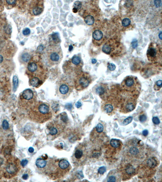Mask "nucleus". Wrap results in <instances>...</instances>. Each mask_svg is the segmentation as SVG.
I'll list each match as a JSON object with an SVG mask.
<instances>
[{
  "label": "nucleus",
  "instance_id": "4be33fe9",
  "mask_svg": "<svg viewBox=\"0 0 162 182\" xmlns=\"http://www.w3.org/2000/svg\"><path fill=\"white\" fill-rule=\"evenodd\" d=\"M105 41L104 36L102 30L96 29L92 33V43L96 46H100L102 45Z\"/></svg>",
  "mask_w": 162,
  "mask_h": 182
},
{
  "label": "nucleus",
  "instance_id": "58836bf2",
  "mask_svg": "<svg viewBox=\"0 0 162 182\" xmlns=\"http://www.w3.org/2000/svg\"><path fill=\"white\" fill-rule=\"evenodd\" d=\"M106 171V169L105 167L102 166L100 167L98 170V172L99 173L101 174H103L105 173V172Z\"/></svg>",
  "mask_w": 162,
  "mask_h": 182
},
{
  "label": "nucleus",
  "instance_id": "a19ab883",
  "mask_svg": "<svg viewBox=\"0 0 162 182\" xmlns=\"http://www.w3.org/2000/svg\"><path fill=\"white\" fill-rule=\"evenodd\" d=\"M6 3L10 5H16L17 3L16 0H6Z\"/></svg>",
  "mask_w": 162,
  "mask_h": 182
},
{
  "label": "nucleus",
  "instance_id": "4468645a",
  "mask_svg": "<svg viewBox=\"0 0 162 182\" xmlns=\"http://www.w3.org/2000/svg\"><path fill=\"white\" fill-rule=\"evenodd\" d=\"M87 155L86 145L84 144H80L75 148L72 157L73 164L76 166L82 165L86 162Z\"/></svg>",
  "mask_w": 162,
  "mask_h": 182
},
{
  "label": "nucleus",
  "instance_id": "7c9ffc66",
  "mask_svg": "<svg viewBox=\"0 0 162 182\" xmlns=\"http://www.w3.org/2000/svg\"><path fill=\"white\" fill-rule=\"evenodd\" d=\"M82 2L79 1H77L74 3L73 11L74 13L78 12V11L80 10L82 7Z\"/></svg>",
  "mask_w": 162,
  "mask_h": 182
},
{
  "label": "nucleus",
  "instance_id": "6e6552de",
  "mask_svg": "<svg viewBox=\"0 0 162 182\" xmlns=\"http://www.w3.org/2000/svg\"><path fill=\"white\" fill-rule=\"evenodd\" d=\"M140 142V140L135 139L131 140L126 144L125 153L128 160L133 161L141 158L144 148Z\"/></svg>",
  "mask_w": 162,
  "mask_h": 182
},
{
  "label": "nucleus",
  "instance_id": "f03ea898",
  "mask_svg": "<svg viewBox=\"0 0 162 182\" xmlns=\"http://www.w3.org/2000/svg\"><path fill=\"white\" fill-rule=\"evenodd\" d=\"M71 169V165L65 159L49 158L45 175L51 179H61L66 176Z\"/></svg>",
  "mask_w": 162,
  "mask_h": 182
},
{
  "label": "nucleus",
  "instance_id": "c756f323",
  "mask_svg": "<svg viewBox=\"0 0 162 182\" xmlns=\"http://www.w3.org/2000/svg\"><path fill=\"white\" fill-rule=\"evenodd\" d=\"M84 19L85 23L88 25H92L95 23V18L92 15H86L84 17Z\"/></svg>",
  "mask_w": 162,
  "mask_h": 182
},
{
  "label": "nucleus",
  "instance_id": "a878e982",
  "mask_svg": "<svg viewBox=\"0 0 162 182\" xmlns=\"http://www.w3.org/2000/svg\"><path fill=\"white\" fill-rule=\"evenodd\" d=\"M122 142L120 140L116 139H112L109 142L110 149H112L111 151H114V153H116L120 149L122 146Z\"/></svg>",
  "mask_w": 162,
  "mask_h": 182
},
{
  "label": "nucleus",
  "instance_id": "6ab92c4d",
  "mask_svg": "<svg viewBox=\"0 0 162 182\" xmlns=\"http://www.w3.org/2000/svg\"><path fill=\"white\" fill-rule=\"evenodd\" d=\"M117 102L113 98L107 100L102 105V110L108 115L114 114L116 110Z\"/></svg>",
  "mask_w": 162,
  "mask_h": 182
},
{
  "label": "nucleus",
  "instance_id": "393cba45",
  "mask_svg": "<svg viewBox=\"0 0 162 182\" xmlns=\"http://www.w3.org/2000/svg\"><path fill=\"white\" fill-rule=\"evenodd\" d=\"M120 173L117 170L111 171L107 177L108 182H120L121 181Z\"/></svg>",
  "mask_w": 162,
  "mask_h": 182
},
{
  "label": "nucleus",
  "instance_id": "c9c22d12",
  "mask_svg": "<svg viewBox=\"0 0 162 182\" xmlns=\"http://www.w3.org/2000/svg\"><path fill=\"white\" fill-rule=\"evenodd\" d=\"M13 86H14V89L16 90V89L17 88V86L18 85V80L17 76H15L13 77Z\"/></svg>",
  "mask_w": 162,
  "mask_h": 182
},
{
  "label": "nucleus",
  "instance_id": "79ce46f5",
  "mask_svg": "<svg viewBox=\"0 0 162 182\" xmlns=\"http://www.w3.org/2000/svg\"><path fill=\"white\" fill-rule=\"evenodd\" d=\"M28 163V161L27 160L23 159V160H22V161L21 162V166L24 167Z\"/></svg>",
  "mask_w": 162,
  "mask_h": 182
},
{
  "label": "nucleus",
  "instance_id": "20e7f679",
  "mask_svg": "<svg viewBox=\"0 0 162 182\" xmlns=\"http://www.w3.org/2000/svg\"><path fill=\"white\" fill-rule=\"evenodd\" d=\"M59 117L49 122L46 127L47 139L53 141L58 137L66 127L68 118L66 113H62Z\"/></svg>",
  "mask_w": 162,
  "mask_h": 182
},
{
  "label": "nucleus",
  "instance_id": "ddd939ff",
  "mask_svg": "<svg viewBox=\"0 0 162 182\" xmlns=\"http://www.w3.org/2000/svg\"><path fill=\"white\" fill-rule=\"evenodd\" d=\"M21 168V162L18 158L12 156L6 161L5 167V176L6 178L15 177Z\"/></svg>",
  "mask_w": 162,
  "mask_h": 182
},
{
  "label": "nucleus",
  "instance_id": "f8f14e48",
  "mask_svg": "<svg viewBox=\"0 0 162 182\" xmlns=\"http://www.w3.org/2000/svg\"><path fill=\"white\" fill-rule=\"evenodd\" d=\"M162 52L161 47L159 45L153 42L150 43L147 51L148 60L154 64H161Z\"/></svg>",
  "mask_w": 162,
  "mask_h": 182
},
{
  "label": "nucleus",
  "instance_id": "7ed1b4c3",
  "mask_svg": "<svg viewBox=\"0 0 162 182\" xmlns=\"http://www.w3.org/2000/svg\"><path fill=\"white\" fill-rule=\"evenodd\" d=\"M27 112L29 119L38 123H45L52 117L49 105L41 101H37Z\"/></svg>",
  "mask_w": 162,
  "mask_h": 182
},
{
  "label": "nucleus",
  "instance_id": "37998d69",
  "mask_svg": "<svg viewBox=\"0 0 162 182\" xmlns=\"http://www.w3.org/2000/svg\"><path fill=\"white\" fill-rule=\"evenodd\" d=\"M138 46V41L136 40H134L132 42V47L135 48Z\"/></svg>",
  "mask_w": 162,
  "mask_h": 182
},
{
  "label": "nucleus",
  "instance_id": "0eeeda50",
  "mask_svg": "<svg viewBox=\"0 0 162 182\" xmlns=\"http://www.w3.org/2000/svg\"><path fill=\"white\" fill-rule=\"evenodd\" d=\"M83 66V61L81 57L78 55H74L65 62L62 68L65 75L70 78H74L82 72Z\"/></svg>",
  "mask_w": 162,
  "mask_h": 182
},
{
  "label": "nucleus",
  "instance_id": "5701e85b",
  "mask_svg": "<svg viewBox=\"0 0 162 182\" xmlns=\"http://www.w3.org/2000/svg\"><path fill=\"white\" fill-rule=\"evenodd\" d=\"M118 26L121 30H126L132 27V22L131 19L128 17H122L118 18Z\"/></svg>",
  "mask_w": 162,
  "mask_h": 182
},
{
  "label": "nucleus",
  "instance_id": "3c124183",
  "mask_svg": "<svg viewBox=\"0 0 162 182\" xmlns=\"http://www.w3.org/2000/svg\"><path fill=\"white\" fill-rule=\"evenodd\" d=\"M160 39H161V32H160Z\"/></svg>",
  "mask_w": 162,
  "mask_h": 182
},
{
  "label": "nucleus",
  "instance_id": "a18cd8bd",
  "mask_svg": "<svg viewBox=\"0 0 162 182\" xmlns=\"http://www.w3.org/2000/svg\"><path fill=\"white\" fill-rule=\"evenodd\" d=\"M75 106H76V107L77 108H80L82 106V103L80 102H78L76 103Z\"/></svg>",
  "mask_w": 162,
  "mask_h": 182
},
{
  "label": "nucleus",
  "instance_id": "412c9836",
  "mask_svg": "<svg viewBox=\"0 0 162 182\" xmlns=\"http://www.w3.org/2000/svg\"><path fill=\"white\" fill-rule=\"evenodd\" d=\"M49 159L48 157L46 156L45 158L42 156V158L37 159L35 165L38 172H39L42 174L45 175L48 165Z\"/></svg>",
  "mask_w": 162,
  "mask_h": 182
},
{
  "label": "nucleus",
  "instance_id": "bb28decb",
  "mask_svg": "<svg viewBox=\"0 0 162 182\" xmlns=\"http://www.w3.org/2000/svg\"><path fill=\"white\" fill-rule=\"evenodd\" d=\"M158 161L155 158H151L148 159L145 162V165L150 169H154L158 166Z\"/></svg>",
  "mask_w": 162,
  "mask_h": 182
},
{
  "label": "nucleus",
  "instance_id": "de8ad7c7",
  "mask_svg": "<svg viewBox=\"0 0 162 182\" xmlns=\"http://www.w3.org/2000/svg\"><path fill=\"white\" fill-rule=\"evenodd\" d=\"M34 149L32 147H30L29 149V152L32 153L34 152Z\"/></svg>",
  "mask_w": 162,
  "mask_h": 182
},
{
  "label": "nucleus",
  "instance_id": "423d86ee",
  "mask_svg": "<svg viewBox=\"0 0 162 182\" xmlns=\"http://www.w3.org/2000/svg\"><path fill=\"white\" fill-rule=\"evenodd\" d=\"M37 97L36 92L33 89H25L18 97V108L22 111H28L37 102Z\"/></svg>",
  "mask_w": 162,
  "mask_h": 182
},
{
  "label": "nucleus",
  "instance_id": "e433bc0d",
  "mask_svg": "<svg viewBox=\"0 0 162 182\" xmlns=\"http://www.w3.org/2000/svg\"><path fill=\"white\" fill-rule=\"evenodd\" d=\"M108 68L109 70L112 71L115 70L116 66H115V65L114 64L108 63Z\"/></svg>",
  "mask_w": 162,
  "mask_h": 182
},
{
  "label": "nucleus",
  "instance_id": "4c0bfd02",
  "mask_svg": "<svg viewBox=\"0 0 162 182\" xmlns=\"http://www.w3.org/2000/svg\"><path fill=\"white\" fill-rule=\"evenodd\" d=\"M152 122L155 125H158L160 123V119L157 117H154L152 118Z\"/></svg>",
  "mask_w": 162,
  "mask_h": 182
},
{
  "label": "nucleus",
  "instance_id": "1a4fd4ad",
  "mask_svg": "<svg viewBox=\"0 0 162 182\" xmlns=\"http://www.w3.org/2000/svg\"><path fill=\"white\" fill-rule=\"evenodd\" d=\"M73 87V82L71 78L66 75L62 76L57 82L56 92L57 96L61 99H66L72 93Z\"/></svg>",
  "mask_w": 162,
  "mask_h": 182
},
{
  "label": "nucleus",
  "instance_id": "ea45409f",
  "mask_svg": "<svg viewBox=\"0 0 162 182\" xmlns=\"http://www.w3.org/2000/svg\"><path fill=\"white\" fill-rule=\"evenodd\" d=\"M23 34L24 36H28L29 35L30 33V30L28 28H26L23 30Z\"/></svg>",
  "mask_w": 162,
  "mask_h": 182
},
{
  "label": "nucleus",
  "instance_id": "c85d7f7f",
  "mask_svg": "<svg viewBox=\"0 0 162 182\" xmlns=\"http://www.w3.org/2000/svg\"><path fill=\"white\" fill-rule=\"evenodd\" d=\"M32 58L31 55L28 52H25L22 53L20 56L19 61L22 64L28 63Z\"/></svg>",
  "mask_w": 162,
  "mask_h": 182
},
{
  "label": "nucleus",
  "instance_id": "49530a36",
  "mask_svg": "<svg viewBox=\"0 0 162 182\" xmlns=\"http://www.w3.org/2000/svg\"><path fill=\"white\" fill-rule=\"evenodd\" d=\"M22 178L24 180H26L28 178V175L27 174H24L23 176H22Z\"/></svg>",
  "mask_w": 162,
  "mask_h": 182
},
{
  "label": "nucleus",
  "instance_id": "2eb2a0df",
  "mask_svg": "<svg viewBox=\"0 0 162 182\" xmlns=\"http://www.w3.org/2000/svg\"><path fill=\"white\" fill-rule=\"evenodd\" d=\"M92 82V78L88 73L82 71L74 78L73 84L77 90L82 91L88 87Z\"/></svg>",
  "mask_w": 162,
  "mask_h": 182
},
{
  "label": "nucleus",
  "instance_id": "9d476101",
  "mask_svg": "<svg viewBox=\"0 0 162 182\" xmlns=\"http://www.w3.org/2000/svg\"><path fill=\"white\" fill-rule=\"evenodd\" d=\"M122 92L130 95H137L141 90V85L138 78L133 76H128L122 81L120 86Z\"/></svg>",
  "mask_w": 162,
  "mask_h": 182
},
{
  "label": "nucleus",
  "instance_id": "72a5a7b5",
  "mask_svg": "<svg viewBox=\"0 0 162 182\" xmlns=\"http://www.w3.org/2000/svg\"><path fill=\"white\" fill-rule=\"evenodd\" d=\"M133 119L132 117H128L126 119H125L123 122V123L124 125H126L131 123Z\"/></svg>",
  "mask_w": 162,
  "mask_h": 182
},
{
  "label": "nucleus",
  "instance_id": "c03bdc74",
  "mask_svg": "<svg viewBox=\"0 0 162 182\" xmlns=\"http://www.w3.org/2000/svg\"><path fill=\"white\" fill-rule=\"evenodd\" d=\"M148 130L145 129V130L143 131V135L144 136H148Z\"/></svg>",
  "mask_w": 162,
  "mask_h": 182
},
{
  "label": "nucleus",
  "instance_id": "9b49d317",
  "mask_svg": "<svg viewBox=\"0 0 162 182\" xmlns=\"http://www.w3.org/2000/svg\"><path fill=\"white\" fill-rule=\"evenodd\" d=\"M124 50L123 45L120 42L114 39L108 40L102 47L103 52L113 57L120 56Z\"/></svg>",
  "mask_w": 162,
  "mask_h": 182
},
{
  "label": "nucleus",
  "instance_id": "cd10ccee",
  "mask_svg": "<svg viewBox=\"0 0 162 182\" xmlns=\"http://www.w3.org/2000/svg\"><path fill=\"white\" fill-rule=\"evenodd\" d=\"M49 41L50 42V45H60V40L58 33L52 34L50 36Z\"/></svg>",
  "mask_w": 162,
  "mask_h": 182
},
{
  "label": "nucleus",
  "instance_id": "f3484780",
  "mask_svg": "<svg viewBox=\"0 0 162 182\" xmlns=\"http://www.w3.org/2000/svg\"><path fill=\"white\" fill-rule=\"evenodd\" d=\"M121 176L122 180L127 181L131 179L136 174V168L131 163L124 164L120 169Z\"/></svg>",
  "mask_w": 162,
  "mask_h": 182
},
{
  "label": "nucleus",
  "instance_id": "b1692460",
  "mask_svg": "<svg viewBox=\"0 0 162 182\" xmlns=\"http://www.w3.org/2000/svg\"><path fill=\"white\" fill-rule=\"evenodd\" d=\"M95 91L96 94H98L101 98H105L109 91L108 85L103 83L97 84L95 86Z\"/></svg>",
  "mask_w": 162,
  "mask_h": 182
},
{
  "label": "nucleus",
  "instance_id": "39448f33",
  "mask_svg": "<svg viewBox=\"0 0 162 182\" xmlns=\"http://www.w3.org/2000/svg\"><path fill=\"white\" fill-rule=\"evenodd\" d=\"M43 57L45 63L48 66L58 65L63 58L61 47L60 45H49L44 52Z\"/></svg>",
  "mask_w": 162,
  "mask_h": 182
},
{
  "label": "nucleus",
  "instance_id": "8fccbe9b",
  "mask_svg": "<svg viewBox=\"0 0 162 182\" xmlns=\"http://www.w3.org/2000/svg\"><path fill=\"white\" fill-rule=\"evenodd\" d=\"M2 61H3V57L1 56L0 55V63Z\"/></svg>",
  "mask_w": 162,
  "mask_h": 182
},
{
  "label": "nucleus",
  "instance_id": "473e14b6",
  "mask_svg": "<svg viewBox=\"0 0 162 182\" xmlns=\"http://www.w3.org/2000/svg\"><path fill=\"white\" fill-rule=\"evenodd\" d=\"M147 116L145 114L141 113L140 114L139 117V120L141 123H144L147 120Z\"/></svg>",
  "mask_w": 162,
  "mask_h": 182
},
{
  "label": "nucleus",
  "instance_id": "f257e3e1",
  "mask_svg": "<svg viewBox=\"0 0 162 182\" xmlns=\"http://www.w3.org/2000/svg\"><path fill=\"white\" fill-rule=\"evenodd\" d=\"M26 74L29 78L30 85L39 88L43 84L48 75V70L43 62L33 57L28 63Z\"/></svg>",
  "mask_w": 162,
  "mask_h": 182
},
{
  "label": "nucleus",
  "instance_id": "aec40b11",
  "mask_svg": "<svg viewBox=\"0 0 162 182\" xmlns=\"http://www.w3.org/2000/svg\"><path fill=\"white\" fill-rule=\"evenodd\" d=\"M44 7L43 0H33L30 4L29 11L32 16H38L43 12Z\"/></svg>",
  "mask_w": 162,
  "mask_h": 182
},
{
  "label": "nucleus",
  "instance_id": "f704fd0d",
  "mask_svg": "<svg viewBox=\"0 0 162 182\" xmlns=\"http://www.w3.org/2000/svg\"><path fill=\"white\" fill-rule=\"evenodd\" d=\"M2 127H3V129L4 130L8 129L9 128V124L8 123V121L6 120H3V123H2Z\"/></svg>",
  "mask_w": 162,
  "mask_h": 182
},
{
  "label": "nucleus",
  "instance_id": "09e8293b",
  "mask_svg": "<svg viewBox=\"0 0 162 182\" xmlns=\"http://www.w3.org/2000/svg\"><path fill=\"white\" fill-rule=\"evenodd\" d=\"M92 64H95L96 62V60L95 59H92Z\"/></svg>",
  "mask_w": 162,
  "mask_h": 182
},
{
  "label": "nucleus",
  "instance_id": "a211bd4d",
  "mask_svg": "<svg viewBox=\"0 0 162 182\" xmlns=\"http://www.w3.org/2000/svg\"><path fill=\"white\" fill-rule=\"evenodd\" d=\"M137 100L132 97L126 98L121 105L120 111L123 113L131 112L135 109L137 105Z\"/></svg>",
  "mask_w": 162,
  "mask_h": 182
},
{
  "label": "nucleus",
  "instance_id": "2f4dec72",
  "mask_svg": "<svg viewBox=\"0 0 162 182\" xmlns=\"http://www.w3.org/2000/svg\"><path fill=\"white\" fill-rule=\"evenodd\" d=\"M162 88V80H159L156 82L154 86V89L155 91H158Z\"/></svg>",
  "mask_w": 162,
  "mask_h": 182
},
{
  "label": "nucleus",
  "instance_id": "dca6fc26",
  "mask_svg": "<svg viewBox=\"0 0 162 182\" xmlns=\"http://www.w3.org/2000/svg\"><path fill=\"white\" fill-rule=\"evenodd\" d=\"M106 136L105 131V127L102 123H99L94 128L90 134V140L96 142L102 140Z\"/></svg>",
  "mask_w": 162,
  "mask_h": 182
}]
</instances>
